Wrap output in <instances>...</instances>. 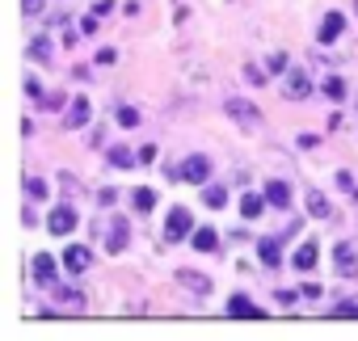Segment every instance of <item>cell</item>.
<instances>
[{
    "label": "cell",
    "mask_w": 358,
    "mask_h": 341,
    "mask_svg": "<svg viewBox=\"0 0 358 341\" xmlns=\"http://www.w3.org/2000/svg\"><path fill=\"white\" fill-rule=\"evenodd\" d=\"M190 232H194L190 211H186V207H173V211H169V219H164V240H186Z\"/></svg>",
    "instance_id": "6da1fadb"
},
{
    "label": "cell",
    "mask_w": 358,
    "mask_h": 341,
    "mask_svg": "<svg viewBox=\"0 0 358 341\" xmlns=\"http://www.w3.org/2000/svg\"><path fill=\"white\" fill-rule=\"evenodd\" d=\"M224 110H228L245 131H257V126H262V110H257V106H249L245 97H228V106H224Z\"/></svg>",
    "instance_id": "7a4b0ae2"
},
{
    "label": "cell",
    "mask_w": 358,
    "mask_h": 341,
    "mask_svg": "<svg viewBox=\"0 0 358 341\" xmlns=\"http://www.w3.org/2000/svg\"><path fill=\"white\" fill-rule=\"evenodd\" d=\"M177 173H182V182H194V186H203V182L211 177V160H207V156H190L182 168H177Z\"/></svg>",
    "instance_id": "3957f363"
},
{
    "label": "cell",
    "mask_w": 358,
    "mask_h": 341,
    "mask_svg": "<svg viewBox=\"0 0 358 341\" xmlns=\"http://www.w3.org/2000/svg\"><path fill=\"white\" fill-rule=\"evenodd\" d=\"M89 114H93L89 97H76V101L68 106V114H64V126H68V131H80V126L89 122Z\"/></svg>",
    "instance_id": "277c9868"
},
{
    "label": "cell",
    "mask_w": 358,
    "mask_h": 341,
    "mask_svg": "<svg viewBox=\"0 0 358 341\" xmlns=\"http://www.w3.org/2000/svg\"><path fill=\"white\" fill-rule=\"evenodd\" d=\"M47 228H51L55 236H68V232L76 228V211H72V207H55V211L47 215Z\"/></svg>",
    "instance_id": "5b68a950"
},
{
    "label": "cell",
    "mask_w": 358,
    "mask_h": 341,
    "mask_svg": "<svg viewBox=\"0 0 358 341\" xmlns=\"http://www.w3.org/2000/svg\"><path fill=\"white\" fill-rule=\"evenodd\" d=\"M127 240H131V224H127V219H114V224L106 228V249H110V253H122Z\"/></svg>",
    "instance_id": "8992f818"
},
{
    "label": "cell",
    "mask_w": 358,
    "mask_h": 341,
    "mask_svg": "<svg viewBox=\"0 0 358 341\" xmlns=\"http://www.w3.org/2000/svg\"><path fill=\"white\" fill-rule=\"evenodd\" d=\"M64 266H68L72 274H85V270L93 266V253H89L85 245H68V249H64Z\"/></svg>",
    "instance_id": "52a82bcc"
},
{
    "label": "cell",
    "mask_w": 358,
    "mask_h": 341,
    "mask_svg": "<svg viewBox=\"0 0 358 341\" xmlns=\"http://www.w3.org/2000/svg\"><path fill=\"white\" fill-rule=\"evenodd\" d=\"M333 270L345 274V278L358 274V253H354V245H337V249H333Z\"/></svg>",
    "instance_id": "ba28073f"
},
{
    "label": "cell",
    "mask_w": 358,
    "mask_h": 341,
    "mask_svg": "<svg viewBox=\"0 0 358 341\" xmlns=\"http://www.w3.org/2000/svg\"><path fill=\"white\" fill-rule=\"evenodd\" d=\"M228 316H236V320H262L266 312L257 303H249V295H232L228 299Z\"/></svg>",
    "instance_id": "9c48e42d"
},
{
    "label": "cell",
    "mask_w": 358,
    "mask_h": 341,
    "mask_svg": "<svg viewBox=\"0 0 358 341\" xmlns=\"http://www.w3.org/2000/svg\"><path fill=\"white\" fill-rule=\"evenodd\" d=\"M341 30H345V17H341V13H329V17L320 22L316 38H320V43H337V38H341Z\"/></svg>",
    "instance_id": "30bf717a"
},
{
    "label": "cell",
    "mask_w": 358,
    "mask_h": 341,
    "mask_svg": "<svg viewBox=\"0 0 358 341\" xmlns=\"http://www.w3.org/2000/svg\"><path fill=\"white\" fill-rule=\"evenodd\" d=\"M308 93H312V80H308L303 72H291V76H287V97H291V101H303Z\"/></svg>",
    "instance_id": "8fae6325"
},
{
    "label": "cell",
    "mask_w": 358,
    "mask_h": 341,
    "mask_svg": "<svg viewBox=\"0 0 358 341\" xmlns=\"http://www.w3.org/2000/svg\"><path fill=\"white\" fill-rule=\"evenodd\" d=\"M34 282H43V286L55 282V257H47V253L34 257Z\"/></svg>",
    "instance_id": "7c38bea8"
},
{
    "label": "cell",
    "mask_w": 358,
    "mask_h": 341,
    "mask_svg": "<svg viewBox=\"0 0 358 341\" xmlns=\"http://www.w3.org/2000/svg\"><path fill=\"white\" fill-rule=\"evenodd\" d=\"M177 282H186L194 295H207L211 291V278L207 274H194V270H177Z\"/></svg>",
    "instance_id": "4fadbf2b"
},
{
    "label": "cell",
    "mask_w": 358,
    "mask_h": 341,
    "mask_svg": "<svg viewBox=\"0 0 358 341\" xmlns=\"http://www.w3.org/2000/svg\"><path fill=\"white\" fill-rule=\"evenodd\" d=\"M266 198H270V207H278V211H287V207H291V186H287V182H270V190H266Z\"/></svg>",
    "instance_id": "5bb4252c"
},
{
    "label": "cell",
    "mask_w": 358,
    "mask_h": 341,
    "mask_svg": "<svg viewBox=\"0 0 358 341\" xmlns=\"http://www.w3.org/2000/svg\"><path fill=\"white\" fill-rule=\"evenodd\" d=\"M190 245H194L199 253H215V245H220V236H215V228H199V232L190 236Z\"/></svg>",
    "instance_id": "9a60e30c"
},
{
    "label": "cell",
    "mask_w": 358,
    "mask_h": 341,
    "mask_svg": "<svg viewBox=\"0 0 358 341\" xmlns=\"http://www.w3.org/2000/svg\"><path fill=\"white\" fill-rule=\"evenodd\" d=\"M312 266H316V245H312V240H303V245L295 249V270L303 274V270H312Z\"/></svg>",
    "instance_id": "2e32d148"
},
{
    "label": "cell",
    "mask_w": 358,
    "mask_h": 341,
    "mask_svg": "<svg viewBox=\"0 0 358 341\" xmlns=\"http://www.w3.org/2000/svg\"><path fill=\"white\" fill-rule=\"evenodd\" d=\"M241 211H245V219H257V215L266 211V198H262V194H245V203H241Z\"/></svg>",
    "instance_id": "e0dca14e"
},
{
    "label": "cell",
    "mask_w": 358,
    "mask_h": 341,
    "mask_svg": "<svg viewBox=\"0 0 358 341\" xmlns=\"http://www.w3.org/2000/svg\"><path fill=\"white\" fill-rule=\"evenodd\" d=\"M30 59H38V64H47V59H51V43H47L43 34L30 43Z\"/></svg>",
    "instance_id": "ac0fdd59"
},
{
    "label": "cell",
    "mask_w": 358,
    "mask_h": 341,
    "mask_svg": "<svg viewBox=\"0 0 358 341\" xmlns=\"http://www.w3.org/2000/svg\"><path fill=\"white\" fill-rule=\"evenodd\" d=\"M131 203H135V211H152V207H156V194L143 186V190H135V194H131Z\"/></svg>",
    "instance_id": "d6986e66"
},
{
    "label": "cell",
    "mask_w": 358,
    "mask_h": 341,
    "mask_svg": "<svg viewBox=\"0 0 358 341\" xmlns=\"http://www.w3.org/2000/svg\"><path fill=\"white\" fill-rule=\"evenodd\" d=\"M308 211H312L316 219H329V203H324V194L312 190V194H308Z\"/></svg>",
    "instance_id": "ffe728a7"
},
{
    "label": "cell",
    "mask_w": 358,
    "mask_h": 341,
    "mask_svg": "<svg viewBox=\"0 0 358 341\" xmlns=\"http://www.w3.org/2000/svg\"><path fill=\"white\" fill-rule=\"evenodd\" d=\"M257 253H262V261H266L270 270L278 266V240H262V245H257Z\"/></svg>",
    "instance_id": "44dd1931"
},
{
    "label": "cell",
    "mask_w": 358,
    "mask_h": 341,
    "mask_svg": "<svg viewBox=\"0 0 358 341\" xmlns=\"http://www.w3.org/2000/svg\"><path fill=\"white\" fill-rule=\"evenodd\" d=\"M131 160H135L131 147H110V164H114V168H131Z\"/></svg>",
    "instance_id": "7402d4cb"
},
{
    "label": "cell",
    "mask_w": 358,
    "mask_h": 341,
    "mask_svg": "<svg viewBox=\"0 0 358 341\" xmlns=\"http://www.w3.org/2000/svg\"><path fill=\"white\" fill-rule=\"evenodd\" d=\"M324 97H333V101H341V97H345V85H341V76H329V80H324Z\"/></svg>",
    "instance_id": "603a6c76"
},
{
    "label": "cell",
    "mask_w": 358,
    "mask_h": 341,
    "mask_svg": "<svg viewBox=\"0 0 358 341\" xmlns=\"http://www.w3.org/2000/svg\"><path fill=\"white\" fill-rule=\"evenodd\" d=\"M26 194H30L34 203H38V198H47V182H43V177H30V182H26Z\"/></svg>",
    "instance_id": "cb8c5ba5"
},
{
    "label": "cell",
    "mask_w": 358,
    "mask_h": 341,
    "mask_svg": "<svg viewBox=\"0 0 358 341\" xmlns=\"http://www.w3.org/2000/svg\"><path fill=\"white\" fill-rule=\"evenodd\" d=\"M203 198H207V207H215V211H220V207L228 203V190H220V186H211V190H207Z\"/></svg>",
    "instance_id": "d4e9b609"
},
{
    "label": "cell",
    "mask_w": 358,
    "mask_h": 341,
    "mask_svg": "<svg viewBox=\"0 0 358 341\" xmlns=\"http://www.w3.org/2000/svg\"><path fill=\"white\" fill-rule=\"evenodd\" d=\"M118 122H122V126H139V110L122 106V110H118Z\"/></svg>",
    "instance_id": "484cf974"
},
{
    "label": "cell",
    "mask_w": 358,
    "mask_h": 341,
    "mask_svg": "<svg viewBox=\"0 0 358 341\" xmlns=\"http://www.w3.org/2000/svg\"><path fill=\"white\" fill-rule=\"evenodd\" d=\"M333 316H345V320H358V303H337Z\"/></svg>",
    "instance_id": "4316f807"
},
{
    "label": "cell",
    "mask_w": 358,
    "mask_h": 341,
    "mask_svg": "<svg viewBox=\"0 0 358 341\" xmlns=\"http://www.w3.org/2000/svg\"><path fill=\"white\" fill-rule=\"evenodd\" d=\"M266 68H270V72H282V68H287V55H282V51H274V55H270V64H266Z\"/></svg>",
    "instance_id": "83f0119b"
},
{
    "label": "cell",
    "mask_w": 358,
    "mask_h": 341,
    "mask_svg": "<svg viewBox=\"0 0 358 341\" xmlns=\"http://www.w3.org/2000/svg\"><path fill=\"white\" fill-rule=\"evenodd\" d=\"M114 59H118V51H114V47H101V51H97V64H114Z\"/></svg>",
    "instance_id": "f1b7e54d"
},
{
    "label": "cell",
    "mask_w": 358,
    "mask_h": 341,
    "mask_svg": "<svg viewBox=\"0 0 358 341\" xmlns=\"http://www.w3.org/2000/svg\"><path fill=\"white\" fill-rule=\"evenodd\" d=\"M93 30H97V13H89V17L80 22V34H93Z\"/></svg>",
    "instance_id": "f546056e"
},
{
    "label": "cell",
    "mask_w": 358,
    "mask_h": 341,
    "mask_svg": "<svg viewBox=\"0 0 358 341\" xmlns=\"http://www.w3.org/2000/svg\"><path fill=\"white\" fill-rule=\"evenodd\" d=\"M26 93H30V97H38V101H43V85H38V80H34V76H30V80H26Z\"/></svg>",
    "instance_id": "4dcf8cb0"
},
{
    "label": "cell",
    "mask_w": 358,
    "mask_h": 341,
    "mask_svg": "<svg viewBox=\"0 0 358 341\" xmlns=\"http://www.w3.org/2000/svg\"><path fill=\"white\" fill-rule=\"evenodd\" d=\"M295 299H299L295 291H278V303H282V307H295Z\"/></svg>",
    "instance_id": "1f68e13d"
},
{
    "label": "cell",
    "mask_w": 358,
    "mask_h": 341,
    "mask_svg": "<svg viewBox=\"0 0 358 341\" xmlns=\"http://www.w3.org/2000/svg\"><path fill=\"white\" fill-rule=\"evenodd\" d=\"M139 160H143V164H152V160H156V147H152V143H148V147H139Z\"/></svg>",
    "instance_id": "d6a6232c"
},
{
    "label": "cell",
    "mask_w": 358,
    "mask_h": 341,
    "mask_svg": "<svg viewBox=\"0 0 358 341\" xmlns=\"http://www.w3.org/2000/svg\"><path fill=\"white\" fill-rule=\"evenodd\" d=\"M59 299H64V303H80L85 295H80V291H59Z\"/></svg>",
    "instance_id": "836d02e7"
},
{
    "label": "cell",
    "mask_w": 358,
    "mask_h": 341,
    "mask_svg": "<svg viewBox=\"0 0 358 341\" xmlns=\"http://www.w3.org/2000/svg\"><path fill=\"white\" fill-rule=\"evenodd\" d=\"M22 9L26 13H43V0H22Z\"/></svg>",
    "instance_id": "e575fe53"
}]
</instances>
